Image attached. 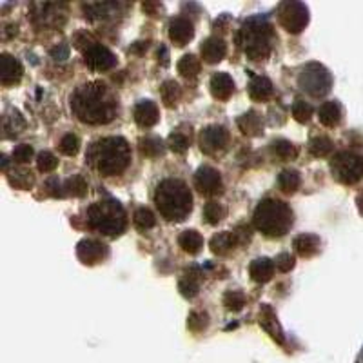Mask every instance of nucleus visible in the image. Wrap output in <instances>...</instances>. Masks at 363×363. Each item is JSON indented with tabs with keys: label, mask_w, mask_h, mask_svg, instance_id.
I'll return each mask as SVG.
<instances>
[{
	"label": "nucleus",
	"mask_w": 363,
	"mask_h": 363,
	"mask_svg": "<svg viewBox=\"0 0 363 363\" xmlns=\"http://www.w3.org/2000/svg\"><path fill=\"white\" fill-rule=\"evenodd\" d=\"M169 147L173 149L174 153H186L187 149H189V136H186L184 133H173L169 136V140H167Z\"/></svg>",
	"instance_id": "obj_43"
},
{
	"label": "nucleus",
	"mask_w": 363,
	"mask_h": 363,
	"mask_svg": "<svg viewBox=\"0 0 363 363\" xmlns=\"http://www.w3.org/2000/svg\"><path fill=\"white\" fill-rule=\"evenodd\" d=\"M260 325L264 327L265 333H267V335L271 336V338L274 340V342H278V343H284L285 342L284 330H281L280 323H278L277 314H274V311H272L271 306H262Z\"/></svg>",
	"instance_id": "obj_17"
},
{
	"label": "nucleus",
	"mask_w": 363,
	"mask_h": 363,
	"mask_svg": "<svg viewBox=\"0 0 363 363\" xmlns=\"http://www.w3.org/2000/svg\"><path fill=\"white\" fill-rule=\"evenodd\" d=\"M356 363H363V349H362V352H359V356H358V359H356Z\"/></svg>",
	"instance_id": "obj_56"
},
{
	"label": "nucleus",
	"mask_w": 363,
	"mask_h": 363,
	"mask_svg": "<svg viewBox=\"0 0 363 363\" xmlns=\"http://www.w3.org/2000/svg\"><path fill=\"white\" fill-rule=\"evenodd\" d=\"M356 203H358V209H359V215L363 216V191L358 194V199H356Z\"/></svg>",
	"instance_id": "obj_54"
},
{
	"label": "nucleus",
	"mask_w": 363,
	"mask_h": 363,
	"mask_svg": "<svg viewBox=\"0 0 363 363\" xmlns=\"http://www.w3.org/2000/svg\"><path fill=\"white\" fill-rule=\"evenodd\" d=\"M145 48H147V45H145V42H136V44H133L131 53L142 55V53H144V51H145Z\"/></svg>",
	"instance_id": "obj_53"
},
{
	"label": "nucleus",
	"mask_w": 363,
	"mask_h": 363,
	"mask_svg": "<svg viewBox=\"0 0 363 363\" xmlns=\"http://www.w3.org/2000/svg\"><path fill=\"white\" fill-rule=\"evenodd\" d=\"M87 162L104 177H118L131 162V147L122 136H108L95 142L87 151Z\"/></svg>",
	"instance_id": "obj_2"
},
{
	"label": "nucleus",
	"mask_w": 363,
	"mask_h": 363,
	"mask_svg": "<svg viewBox=\"0 0 363 363\" xmlns=\"http://www.w3.org/2000/svg\"><path fill=\"white\" fill-rule=\"evenodd\" d=\"M87 223L93 231L100 233V235L118 236L124 233L125 225H128V215H125L122 203L108 199L89 206Z\"/></svg>",
	"instance_id": "obj_5"
},
{
	"label": "nucleus",
	"mask_w": 363,
	"mask_h": 363,
	"mask_svg": "<svg viewBox=\"0 0 363 363\" xmlns=\"http://www.w3.org/2000/svg\"><path fill=\"white\" fill-rule=\"evenodd\" d=\"M251 236H252V231L251 227L247 225V223H242V225H238L235 229V238L238 244L245 245L247 242H251Z\"/></svg>",
	"instance_id": "obj_49"
},
{
	"label": "nucleus",
	"mask_w": 363,
	"mask_h": 363,
	"mask_svg": "<svg viewBox=\"0 0 363 363\" xmlns=\"http://www.w3.org/2000/svg\"><path fill=\"white\" fill-rule=\"evenodd\" d=\"M293 247L301 258H313L314 255H318L320 247H322V240L318 238L316 235L303 233V235H298L296 238H294Z\"/></svg>",
	"instance_id": "obj_20"
},
{
	"label": "nucleus",
	"mask_w": 363,
	"mask_h": 363,
	"mask_svg": "<svg viewBox=\"0 0 363 363\" xmlns=\"http://www.w3.org/2000/svg\"><path fill=\"white\" fill-rule=\"evenodd\" d=\"M158 58H160V62L164 64V66H167V64H169V53H167V50H165L164 45H162L160 50H158Z\"/></svg>",
	"instance_id": "obj_51"
},
{
	"label": "nucleus",
	"mask_w": 363,
	"mask_h": 363,
	"mask_svg": "<svg viewBox=\"0 0 363 363\" xmlns=\"http://www.w3.org/2000/svg\"><path fill=\"white\" fill-rule=\"evenodd\" d=\"M57 165H58L57 157H55L53 153H50V151H42V153L38 155L37 167L40 173H51V171L57 169Z\"/></svg>",
	"instance_id": "obj_40"
},
{
	"label": "nucleus",
	"mask_w": 363,
	"mask_h": 363,
	"mask_svg": "<svg viewBox=\"0 0 363 363\" xmlns=\"http://www.w3.org/2000/svg\"><path fill=\"white\" fill-rule=\"evenodd\" d=\"M200 280H202V271L199 267H187L186 274L178 281V289H180L184 298H194L200 291Z\"/></svg>",
	"instance_id": "obj_19"
},
{
	"label": "nucleus",
	"mask_w": 363,
	"mask_h": 363,
	"mask_svg": "<svg viewBox=\"0 0 363 363\" xmlns=\"http://www.w3.org/2000/svg\"><path fill=\"white\" fill-rule=\"evenodd\" d=\"M24 74V67L18 62L17 58L11 55L4 53L0 57V77H2V84L4 86H13L22 79Z\"/></svg>",
	"instance_id": "obj_14"
},
{
	"label": "nucleus",
	"mask_w": 363,
	"mask_h": 363,
	"mask_svg": "<svg viewBox=\"0 0 363 363\" xmlns=\"http://www.w3.org/2000/svg\"><path fill=\"white\" fill-rule=\"evenodd\" d=\"M0 165H2V167H6V165H8V158L2 157V162H0Z\"/></svg>",
	"instance_id": "obj_55"
},
{
	"label": "nucleus",
	"mask_w": 363,
	"mask_h": 363,
	"mask_svg": "<svg viewBox=\"0 0 363 363\" xmlns=\"http://www.w3.org/2000/svg\"><path fill=\"white\" fill-rule=\"evenodd\" d=\"M227 145H229V133L222 125H207L200 135V147L207 155L222 153Z\"/></svg>",
	"instance_id": "obj_10"
},
{
	"label": "nucleus",
	"mask_w": 363,
	"mask_h": 363,
	"mask_svg": "<svg viewBox=\"0 0 363 363\" xmlns=\"http://www.w3.org/2000/svg\"><path fill=\"white\" fill-rule=\"evenodd\" d=\"M133 115H135V122L140 128H153L155 124L158 122V108L157 104L151 102V100H140V102L136 104L135 106V111H133Z\"/></svg>",
	"instance_id": "obj_15"
},
{
	"label": "nucleus",
	"mask_w": 363,
	"mask_h": 363,
	"mask_svg": "<svg viewBox=\"0 0 363 363\" xmlns=\"http://www.w3.org/2000/svg\"><path fill=\"white\" fill-rule=\"evenodd\" d=\"M298 84L311 96L320 99V96H325L333 87V77H330L329 69L323 67L322 64L311 62L301 69Z\"/></svg>",
	"instance_id": "obj_8"
},
{
	"label": "nucleus",
	"mask_w": 363,
	"mask_h": 363,
	"mask_svg": "<svg viewBox=\"0 0 363 363\" xmlns=\"http://www.w3.org/2000/svg\"><path fill=\"white\" fill-rule=\"evenodd\" d=\"M211 93L216 100H229L235 93V80L227 73H215L211 79Z\"/></svg>",
	"instance_id": "obj_21"
},
{
	"label": "nucleus",
	"mask_w": 363,
	"mask_h": 363,
	"mask_svg": "<svg viewBox=\"0 0 363 363\" xmlns=\"http://www.w3.org/2000/svg\"><path fill=\"white\" fill-rule=\"evenodd\" d=\"M109 247L104 242L95 238H84L77 245V256L86 265H96L108 258Z\"/></svg>",
	"instance_id": "obj_12"
},
{
	"label": "nucleus",
	"mask_w": 363,
	"mask_h": 363,
	"mask_svg": "<svg viewBox=\"0 0 363 363\" xmlns=\"http://www.w3.org/2000/svg\"><path fill=\"white\" fill-rule=\"evenodd\" d=\"M15 177H17V180H13L11 186L21 187V189H29V187L33 186V174L29 173V171L17 169V173H9V178Z\"/></svg>",
	"instance_id": "obj_44"
},
{
	"label": "nucleus",
	"mask_w": 363,
	"mask_h": 363,
	"mask_svg": "<svg viewBox=\"0 0 363 363\" xmlns=\"http://www.w3.org/2000/svg\"><path fill=\"white\" fill-rule=\"evenodd\" d=\"M294 256L291 252H281V255L277 256V260H274V265L278 267V271L281 272H289L291 269L294 267Z\"/></svg>",
	"instance_id": "obj_47"
},
{
	"label": "nucleus",
	"mask_w": 363,
	"mask_h": 363,
	"mask_svg": "<svg viewBox=\"0 0 363 363\" xmlns=\"http://www.w3.org/2000/svg\"><path fill=\"white\" fill-rule=\"evenodd\" d=\"M223 216H225V209H223L220 203L209 202L203 207V218H206V222L211 223V225H216L220 220H223Z\"/></svg>",
	"instance_id": "obj_38"
},
{
	"label": "nucleus",
	"mask_w": 363,
	"mask_h": 363,
	"mask_svg": "<svg viewBox=\"0 0 363 363\" xmlns=\"http://www.w3.org/2000/svg\"><path fill=\"white\" fill-rule=\"evenodd\" d=\"M202 69V64L194 55H184L180 58V62H178V73L182 77H186V79H196Z\"/></svg>",
	"instance_id": "obj_31"
},
{
	"label": "nucleus",
	"mask_w": 363,
	"mask_h": 363,
	"mask_svg": "<svg viewBox=\"0 0 363 363\" xmlns=\"http://www.w3.org/2000/svg\"><path fill=\"white\" fill-rule=\"evenodd\" d=\"M71 109L84 124H108L116 116L118 106L102 82L79 87L71 96Z\"/></svg>",
	"instance_id": "obj_1"
},
{
	"label": "nucleus",
	"mask_w": 363,
	"mask_h": 363,
	"mask_svg": "<svg viewBox=\"0 0 363 363\" xmlns=\"http://www.w3.org/2000/svg\"><path fill=\"white\" fill-rule=\"evenodd\" d=\"M160 96L162 102L167 106V108H174L182 99V87L177 80H167V82L162 84L160 87Z\"/></svg>",
	"instance_id": "obj_28"
},
{
	"label": "nucleus",
	"mask_w": 363,
	"mask_h": 363,
	"mask_svg": "<svg viewBox=\"0 0 363 363\" xmlns=\"http://www.w3.org/2000/svg\"><path fill=\"white\" fill-rule=\"evenodd\" d=\"M236 244H238V242H236L235 238V233H218V235H215L211 238L209 247L215 255H227Z\"/></svg>",
	"instance_id": "obj_26"
},
{
	"label": "nucleus",
	"mask_w": 363,
	"mask_h": 363,
	"mask_svg": "<svg viewBox=\"0 0 363 363\" xmlns=\"http://www.w3.org/2000/svg\"><path fill=\"white\" fill-rule=\"evenodd\" d=\"M64 187H66V194H71V196H84L87 193V182L82 174H74V177L67 178L64 182Z\"/></svg>",
	"instance_id": "obj_35"
},
{
	"label": "nucleus",
	"mask_w": 363,
	"mask_h": 363,
	"mask_svg": "<svg viewBox=\"0 0 363 363\" xmlns=\"http://www.w3.org/2000/svg\"><path fill=\"white\" fill-rule=\"evenodd\" d=\"M223 306L229 311H242L245 307V296L242 291H227L223 294Z\"/></svg>",
	"instance_id": "obj_39"
},
{
	"label": "nucleus",
	"mask_w": 363,
	"mask_h": 363,
	"mask_svg": "<svg viewBox=\"0 0 363 363\" xmlns=\"http://www.w3.org/2000/svg\"><path fill=\"white\" fill-rule=\"evenodd\" d=\"M194 186L206 196H215L220 194L223 189L222 174L211 165H202L196 173H194Z\"/></svg>",
	"instance_id": "obj_11"
},
{
	"label": "nucleus",
	"mask_w": 363,
	"mask_h": 363,
	"mask_svg": "<svg viewBox=\"0 0 363 363\" xmlns=\"http://www.w3.org/2000/svg\"><path fill=\"white\" fill-rule=\"evenodd\" d=\"M209 323V314L206 311H193L187 318V327H189L193 333H202L203 329Z\"/></svg>",
	"instance_id": "obj_37"
},
{
	"label": "nucleus",
	"mask_w": 363,
	"mask_h": 363,
	"mask_svg": "<svg viewBox=\"0 0 363 363\" xmlns=\"http://www.w3.org/2000/svg\"><path fill=\"white\" fill-rule=\"evenodd\" d=\"M255 225L267 238H281L293 227L294 215L291 207L281 200L265 199L255 211Z\"/></svg>",
	"instance_id": "obj_4"
},
{
	"label": "nucleus",
	"mask_w": 363,
	"mask_h": 363,
	"mask_svg": "<svg viewBox=\"0 0 363 363\" xmlns=\"http://www.w3.org/2000/svg\"><path fill=\"white\" fill-rule=\"evenodd\" d=\"M330 173L343 186H354L363 178V157L352 151L336 153L330 160Z\"/></svg>",
	"instance_id": "obj_7"
},
{
	"label": "nucleus",
	"mask_w": 363,
	"mask_h": 363,
	"mask_svg": "<svg viewBox=\"0 0 363 363\" xmlns=\"http://www.w3.org/2000/svg\"><path fill=\"white\" fill-rule=\"evenodd\" d=\"M271 35L272 28L267 21L252 18L240 31H236L235 42L240 48H244L252 62H262L267 60L271 55V42H269Z\"/></svg>",
	"instance_id": "obj_6"
},
{
	"label": "nucleus",
	"mask_w": 363,
	"mask_h": 363,
	"mask_svg": "<svg viewBox=\"0 0 363 363\" xmlns=\"http://www.w3.org/2000/svg\"><path fill=\"white\" fill-rule=\"evenodd\" d=\"M111 9V4H102V2H96V4H89V6H84V11L89 15L91 18H96V17H104L106 13Z\"/></svg>",
	"instance_id": "obj_48"
},
{
	"label": "nucleus",
	"mask_w": 363,
	"mask_h": 363,
	"mask_svg": "<svg viewBox=\"0 0 363 363\" xmlns=\"http://www.w3.org/2000/svg\"><path fill=\"white\" fill-rule=\"evenodd\" d=\"M293 116L300 124H306V122L313 118V108L307 102H303V100H296L293 104Z\"/></svg>",
	"instance_id": "obj_41"
},
{
	"label": "nucleus",
	"mask_w": 363,
	"mask_h": 363,
	"mask_svg": "<svg viewBox=\"0 0 363 363\" xmlns=\"http://www.w3.org/2000/svg\"><path fill=\"white\" fill-rule=\"evenodd\" d=\"M157 223V218H155L153 211L147 209V207H138L135 211V225L142 231H147L151 227H155Z\"/></svg>",
	"instance_id": "obj_36"
},
{
	"label": "nucleus",
	"mask_w": 363,
	"mask_h": 363,
	"mask_svg": "<svg viewBox=\"0 0 363 363\" xmlns=\"http://www.w3.org/2000/svg\"><path fill=\"white\" fill-rule=\"evenodd\" d=\"M158 9H160V4H157V2H145L144 4V11L151 13V15H155Z\"/></svg>",
	"instance_id": "obj_52"
},
{
	"label": "nucleus",
	"mask_w": 363,
	"mask_h": 363,
	"mask_svg": "<svg viewBox=\"0 0 363 363\" xmlns=\"http://www.w3.org/2000/svg\"><path fill=\"white\" fill-rule=\"evenodd\" d=\"M86 64L95 71H109L116 66V57L102 44H93L86 50Z\"/></svg>",
	"instance_id": "obj_13"
},
{
	"label": "nucleus",
	"mask_w": 363,
	"mask_h": 363,
	"mask_svg": "<svg viewBox=\"0 0 363 363\" xmlns=\"http://www.w3.org/2000/svg\"><path fill=\"white\" fill-rule=\"evenodd\" d=\"M318 116H320V122H322L325 128H336V125L342 122V106L335 100H330V102L322 104V108L318 111Z\"/></svg>",
	"instance_id": "obj_24"
},
{
	"label": "nucleus",
	"mask_w": 363,
	"mask_h": 363,
	"mask_svg": "<svg viewBox=\"0 0 363 363\" xmlns=\"http://www.w3.org/2000/svg\"><path fill=\"white\" fill-rule=\"evenodd\" d=\"M280 24L284 26L289 33H301L306 26L309 24V9L301 2H285L280 9Z\"/></svg>",
	"instance_id": "obj_9"
},
{
	"label": "nucleus",
	"mask_w": 363,
	"mask_h": 363,
	"mask_svg": "<svg viewBox=\"0 0 363 363\" xmlns=\"http://www.w3.org/2000/svg\"><path fill=\"white\" fill-rule=\"evenodd\" d=\"M178 244L186 252H191V255H196V252L202 249L203 238L199 231H184L178 238Z\"/></svg>",
	"instance_id": "obj_30"
},
{
	"label": "nucleus",
	"mask_w": 363,
	"mask_h": 363,
	"mask_svg": "<svg viewBox=\"0 0 363 363\" xmlns=\"http://www.w3.org/2000/svg\"><path fill=\"white\" fill-rule=\"evenodd\" d=\"M274 267H277L274 262L269 260V258H256V260L249 265V274H251L252 280L258 281V284H265V281L271 280L272 274H274Z\"/></svg>",
	"instance_id": "obj_22"
},
{
	"label": "nucleus",
	"mask_w": 363,
	"mask_h": 363,
	"mask_svg": "<svg viewBox=\"0 0 363 363\" xmlns=\"http://www.w3.org/2000/svg\"><path fill=\"white\" fill-rule=\"evenodd\" d=\"M238 128L244 135L258 136L264 133V118L260 116V113L247 111L238 118Z\"/></svg>",
	"instance_id": "obj_23"
},
{
	"label": "nucleus",
	"mask_w": 363,
	"mask_h": 363,
	"mask_svg": "<svg viewBox=\"0 0 363 363\" xmlns=\"http://www.w3.org/2000/svg\"><path fill=\"white\" fill-rule=\"evenodd\" d=\"M44 189L48 191V194H50V196H53V199H62V196H66V193H64V191H66V187H64V182H60L58 178H55V177H51L45 180Z\"/></svg>",
	"instance_id": "obj_45"
},
{
	"label": "nucleus",
	"mask_w": 363,
	"mask_h": 363,
	"mask_svg": "<svg viewBox=\"0 0 363 363\" xmlns=\"http://www.w3.org/2000/svg\"><path fill=\"white\" fill-rule=\"evenodd\" d=\"M138 147H140V153L147 158H158L164 153V142L158 136H144Z\"/></svg>",
	"instance_id": "obj_32"
},
{
	"label": "nucleus",
	"mask_w": 363,
	"mask_h": 363,
	"mask_svg": "<svg viewBox=\"0 0 363 363\" xmlns=\"http://www.w3.org/2000/svg\"><path fill=\"white\" fill-rule=\"evenodd\" d=\"M79 149H80L79 136L73 135V133H67V135L62 138V142H60V151H62L64 155H67V157H74V155L79 153Z\"/></svg>",
	"instance_id": "obj_42"
},
{
	"label": "nucleus",
	"mask_w": 363,
	"mask_h": 363,
	"mask_svg": "<svg viewBox=\"0 0 363 363\" xmlns=\"http://www.w3.org/2000/svg\"><path fill=\"white\" fill-rule=\"evenodd\" d=\"M31 157H33V147L28 144L17 145L15 151H13V160L17 162V164H28Z\"/></svg>",
	"instance_id": "obj_46"
},
{
	"label": "nucleus",
	"mask_w": 363,
	"mask_h": 363,
	"mask_svg": "<svg viewBox=\"0 0 363 363\" xmlns=\"http://www.w3.org/2000/svg\"><path fill=\"white\" fill-rule=\"evenodd\" d=\"M227 55V45L223 38L209 37L202 44V57L207 64H218L222 62Z\"/></svg>",
	"instance_id": "obj_18"
},
{
	"label": "nucleus",
	"mask_w": 363,
	"mask_h": 363,
	"mask_svg": "<svg viewBox=\"0 0 363 363\" xmlns=\"http://www.w3.org/2000/svg\"><path fill=\"white\" fill-rule=\"evenodd\" d=\"M50 55L53 57V60H66L69 57V48L66 44H57L55 48H51Z\"/></svg>",
	"instance_id": "obj_50"
},
{
	"label": "nucleus",
	"mask_w": 363,
	"mask_h": 363,
	"mask_svg": "<svg viewBox=\"0 0 363 363\" xmlns=\"http://www.w3.org/2000/svg\"><path fill=\"white\" fill-rule=\"evenodd\" d=\"M272 151H274V155L284 162H291L298 157V149L294 147L293 142L289 140H277L272 144Z\"/></svg>",
	"instance_id": "obj_34"
},
{
	"label": "nucleus",
	"mask_w": 363,
	"mask_h": 363,
	"mask_svg": "<svg viewBox=\"0 0 363 363\" xmlns=\"http://www.w3.org/2000/svg\"><path fill=\"white\" fill-rule=\"evenodd\" d=\"M249 96L256 102H264L272 95V82L267 77H252L251 84H249Z\"/></svg>",
	"instance_id": "obj_25"
},
{
	"label": "nucleus",
	"mask_w": 363,
	"mask_h": 363,
	"mask_svg": "<svg viewBox=\"0 0 363 363\" xmlns=\"http://www.w3.org/2000/svg\"><path fill=\"white\" fill-rule=\"evenodd\" d=\"M155 203L165 220L182 222L193 211V194L186 182L167 178L157 186Z\"/></svg>",
	"instance_id": "obj_3"
},
{
	"label": "nucleus",
	"mask_w": 363,
	"mask_h": 363,
	"mask_svg": "<svg viewBox=\"0 0 363 363\" xmlns=\"http://www.w3.org/2000/svg\"><path fill=\"white\" fill-rule=\"evenodd\" d=\"M301 186V178L298 171L293 169H285L278 174V187H280L284 193L287 194H293L300 189Z\"/></svg>",
	"instance_id": "obj_29"
},
{
	"label": "nucleus",
	"mask_w": 363,
	"mask_h": 363,
	"mask_svg": "<svg viewBox=\"0 0 363 363\" xmlns=\"http://www.w3.org/2000/svg\"><path fill=\"white\" fill-rule=\"evenodd\" d=\"M333 147H335V144L327 136H316L309 142V153L316 158L327 157L333 151Z\"/></svg>",
	"instance_id": "obj_33"
},
{
	"label": "nucleus",
	"mask_w": 363,
	"mask_h": 363,
	"mask_svg": "<svg viewBox=\"0 0 363 363\" xmlns=\"http://www.w3.org/2000/svg\"><path fill=\"white\" fill-rule=\"evenodd\" d=\"M193 35H194V29L189 18L177 17L173 22H171L169 38L173 44L178 45V48H184V45L193 38Z\"/></svg>",
	"instance_id": "obj_16"
},
{
	"label": "nucleus",
	"mask_w": 363,
	"mask_h": 363,
	"mask_svg": "<svg viewBox=\"0 0 363 363\" xmlns=\"http://www.w3.org/2000/svg\"><path fill=\"white\" fill-rule=\"evenodd\" d=\"M24 128H26V120L22 118L21 113H18L17 109H9L8 115L4 116V122H2V129H4L6 136L11 138V136L24 131Z\"/></svg>",
	"instance_id": "obj_27"
}]
</instances>
